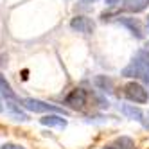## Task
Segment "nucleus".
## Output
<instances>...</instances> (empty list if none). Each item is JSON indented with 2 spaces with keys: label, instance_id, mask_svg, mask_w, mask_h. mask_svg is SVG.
Returning <instances> with one entry per match:
<instances>
[{
  "label": "nucleus",
  "instance_id": "f257e3e1",
  "mask_svg": "<svg viewBox=\"0 0 149 149\" xmlns=\"http://www.w3.org/2000/svg\"><path fill=\"white\" fill-rule=\"evenodd\" d=\"M124 95L127 99H130L131 102H136V104H146L149 101V93L147 90L142 86V84H138V83H127L126 86H124Z\"/></svg>",
  "mask_w": 149,
  "mask_h": 149
},
{
  "label": "nucleus",
  "instance_id": "f03ea898",
  "mask_svg": "<svg viewBox=\"0 0 149 149\" xmlns=\"http://www.w3.org/2000/svg\"><path fill=\"white\" fill-rule=\"evenodd\" d=\"M86 99H88L86 92H84L83 88H76V90H72L67 95L65 104L68 106V108H72V110H83L84 106H86Z\"/></svg>",
  "mask_w": 149,
  "mask_h": 149
},
{
  "label": "nucleus",
  "instance_id": "7ed1b4c3",
  "mask_svg": "<svg viewBox=\"0 0 149 149\" xmlns=\"http://www.w3.org/2000/svg\"><path fill=\"white\" fill-rule=\"evenodd\" d=\"M22 106L29 111H34V113H45V111H54V113H59L61 110L58 106H52V104H47L43 101H38V99H24L22 101Z\"/></svg>",
  "mask_w": 149,
  "mask_h": 149
},
{
  "label": "nucleus",
  "instance_id": "20e7f679",
  "mask_svg": "<svg viewBox=\"0 0 149 149\" xmlns=\"http://www.w3.org/2000/svg\"><path fill=\"white\" fill-rule=\"evenodd\" d=\"M70 27H72L74 31H77V33L92 34V33H93V29H95V24L92 22L90 18H86V16H76V18H72Z\"/></svg>",
  "mask_w": 149,
  "mask_h": 149
},
{
  "label": "nucleus",
  "instance_id": "39448f33",
  "mask_svg": "<svg viewBox=\"0 0 149 149\" xmlns=\"http://www.w3.org/2000/svg\"><path fill=\"white\" fill-rule=\"evenodd\" d=\"M120 113L124 117H127V119L131 120H136V122H142L144 120V113L140 108H136L135 104H122L120 106Z\"/></svg>",
  "mask_w": 149,
  "mask_h": 149
},
{
  "label": "nucleus",
  "instance_id": "423d86ee",
  "mask_svg": "<svg viewBox=\"0 0 149 149\" xmlns=\"http://www.w3.org/2000/svg\"><path fill=\"white\" fill-rule=\"evenodd\" d=\"M119 22L124 25V27H127L131 31V34L135 36V38H144V33H142V27H140V22H138L136 18H120Z\"/></svg>",
  "mask_w": 149,
  "mask_h": 149
},
{
  "label": "nucleus",
  "instance_id": "0eeeda50",
  "mask_svg": "<svg viewBox=\"0 0 149 149\" xmlns=\"http://www.w3.org/2000/svg\"><path fill=\"white\" fill-rule=\"evenodd\" d=\"M0 93H2L7 101H18V95L15 93V90L11 88L9 81L6 79V76H2V74H0Z\"/></svg>",
  "mask_w": 149,
  "mask_h": 149
},
{
  "label": "nucleus",
  "instance_id": "6e6552de",
  "mask_svg": "<svg viewBox=\"0 0 149 149\" xmlns=\"http://www.w3.org/2000/svg\"><path fill=\"white\" fill-rule=\"evenodd\" d=\"M149 6V0H124V9L130 13H140Z\"/></svg>",
  "mask_w": 149,
  "mask_h": 149
},
{
  "label": "nucleus",
  "instance_id": "1a4fd4ad",
  "mask_svg": "<svg viewBox=\"0 0 149 149\" xmlns=\"http://www.w3.org/2000/svg\"><path fill=\"white\" fill-rule=\"evenodd\" d=\"M40 122L43 126H49V127H65L67 126V120L59 115H47L43 119H40Z\"/></svg>",
  "mask_w": 149,
  "mask_h": 149
},
{
  "label": "nucleus",
  "instance_id": "9d476101",
  "mask_svg": "<svg viewBox=\"0 0 149 149\" xmlns=\"http://www.w3.org/2000/svg\"><path fill=\"white\" fill-rule=\"evenodd\" d=\"M95 84L102 90V92H111L113 90V83L110 77H106V76H97L95 77Z\"/></svg>",
  "mask_w": 149,
  "mask_h": 149
},
{
  "label": "nucleus",
  "instance_id": "9b49d317",
  "mask_svg": "<svg viewBox=\"0 0 149 149\" xmlns=\"http://www.w3.org/2000/svg\"><path fill=\"white\" fill-rule=\"evenodd\" d=\"M117 146H119V149H135V142L131 140L130 136L117 138Z\"/></svg>",
  "mask_w": 149,
  "mask_h": 149
},
{
  "label": "nucleus",
  "instance_id": "f8f14e48",
  "mask_svg": "<svg viewBox=\"0 0 149 149\" xmlns=\"http://www.w3.org/2000/svg\"><path fill=\"white\" fill-rule=\"evenodd\" d=\"M7 106H9V110L15 113L16 119H20V120H29V115H27V113H24V111H22V108H18L15 102H9Z\"/></svg>",
  "mask_w": 149,
  "mask_h": 149
},
{
  "label": "nucleus",
  "instance_id": "ddd939ff",
  "mask_svg": "<svg viewBox=\"0 0 149 149\" xmlns=\"http://www.w3.org/2000/svg\"><path fill=\"white\" fill-rule=\"evenodd\" d=\"M0 149H25V147H22V146H16V144H4Z\"/></svg>",
  "mask_w": 149,
  "mask_h": 149
},
{
  "label": "nucleus",
  "instance_id": "4468645a",
  "mask_svg": "<svg viewBox=\"0 0 149 149\" xmlns=\"http://www.w3.org/2000/svg\"><path fill=\"white\" fill-rule=\"evenodd\" d=\"M106 6H117V4H120V0H104Z\"/></svg>",
  "mask_w": 149,
  "mask_h": 149
},
{
  "label": "nucleus",
  "instance_id": "2eb2a0df",
  "mask_svg": "<svg viewBox=\"0 0 149 149\" xmlns=\"http://www.w3.org/2000/svg\"><path fill=\"white\" fill-rule=\"evenodd\" d=\"M144 54H147V56H149V41L144 45Z\"/></svg>",
  "mask_w": 149,
  "mask_h": 149
},
{
  "label": "nucleus",
  "instance_id": "dca6fc26",
  "mask_svg": "<svg viewBox=\"0 0 149 149\" xmlns=\"http://www.w3.org/2000/svg\"><path fill=\"white\" fill-rule=\"evenodd\" d=\"M81 2H84V4H92V2H95V0H81Z\"/></svg>",
  "mask_w": 149,
  "mask_h": 149
},
{
  "label": "nucleus",
  "instance_id": "f3484780",
  "mask_svg": "<svg viewBox=\"0 0 149 149\" xmlns=\"http://www.w3.org/2000/svg\"><path fill=\"white\" fill-rule=\"evenodd\" d=\"M2 110H4V108H2V104H0V113H2Z\"/></svg>",
  "mask_w": 149,
  "mask_h": 149
},
{
  "label": "nucleus",
  "instance_id": "a211bd4d",
  "mask_svg": "<svg viewBox=\"0 0 149 149\" xmlns=\"http://www.w3.org/2000/svg\"><path fill=\"white\" fill-rule=\"evenodd\" d=\"M104 149H115V147H104Z\"/></svg>",
  "mask_w": 149,
  "mask_h": 149
},
{
  "label": "nucleus",
  "instance_id": "6ab92c4d",
  "mask_svg": "<svg viewBox=\"0 0 149 149\" xmlns=\"http://www.w3.org/2000/svg\"><path fill=\"white\" fill-rule=\"evenodd\" d=\"M147 27H149V16H147Z\"/></svg>",
  "mask_w": 149,
  "mask_h": 149
}]
</instances>
